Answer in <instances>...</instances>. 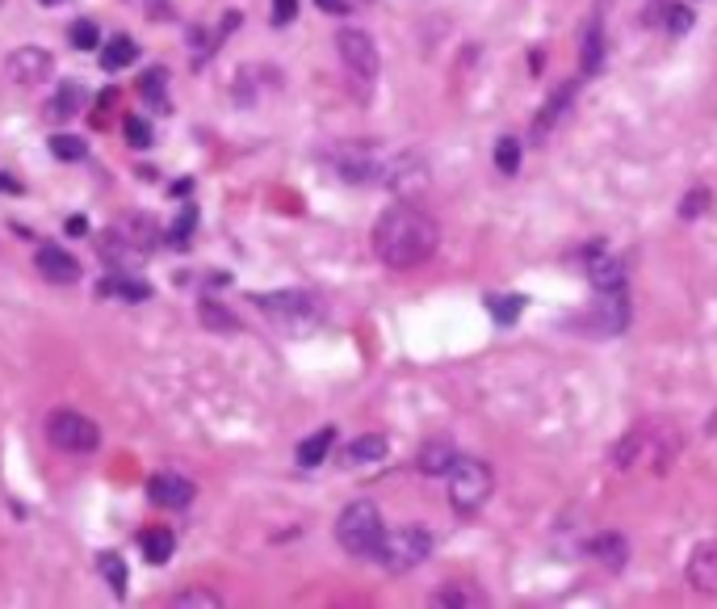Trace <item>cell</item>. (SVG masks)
<instances>
[{
    "instance_id": "10",
    "label": "cell",
    "mask_w": 717,
    "mask_h": 609,
    "mask_svg": "<svg viewBox=\"0 0 717 609\" xmlns=\"http://www.w3.org/2000/svg\"><path fill=\"white\" fill-rule=\"evenodd\" d=\"M584 329L591 336H621L630 329V299L625 290H600L596 307L584 315Z\"/></svg>"
},
{
    "instance_id": "35",
    "label": "cell",
    "mask_w": 717,
    "mask_h": 609,
    "mask_svg": "<svg viewBox=\"0 0 717 609\" xmlns=\"http://www.w3.org/2000/svg\"><path fill=\"white\" fill-rule=\"evenodd\" d=\"M168 606H172V609H198V606H202V609H218L223 601H218L214 593H177Z\"/></svg>"
},
{
    "instance_id": "38",
    "label": "cell",
    "mask_w": 717,
    "mask_h": 609,
    "mask_svg": "<svg viewBox=\"0 0 717 609\" xmlns=\"http://www.w3.org/2000/svg\"><path fill=\"white\" fill-rule=\"evenodd\" d=\"M298 17V0H273V26H290Z\"/></svg>"
},
{
    "instance_id": "9",
    "label": "cell",
    "mask_w": 717,
    "mask_h": 609,
    "mask_svg": "<svg viewBox=\"0 0 717 609\" xmlns=\"http://www.w3.org/2000/svg\"><path fill=\"white\" fill-rule=\"evenodd\" d=\"M336 51H340V63H345L348 81L357 84L361 93H370L373 81H378V47L366 29L348 26L336 34Z\"/></svg>"
},
{
    "instance_id": "15",
    "label": "cell",
    "mask_w": 717,
    "mask_h": 609,
    "mask_svg": "<svg viewBox=\"0 0 717 609\" xmlns=\"http://www.w3.org/2000/svg\"><path fill=\"white\" fill-rule=\"evenodd\" d=\"M34 265H38V274L47 277V282H55V286H72L80 277V265L72 252H63L59 244H43L38 249V256H34Z\"/></svg>"
},
{
    "instance_id": "25",
    "label": "cell",
    "mask_w": 717,
    "mask_h": 609,
    "mask_svg": "<svg viewBox=\"0 0 717 609\" xmlns=\"http://www.w3.org/2000/svg\"><path fill=\"white\" fill-rule=\"evenodd\" d=\"M139 93H143V101H147V106H156V110H168V72H164V68H152V72H143V81H139Z\"/></svg>"
},
{
    "instance_id": "1",
    "label": "cell",
    "mask_w": 717,
    "mask_h": 609,
    "mask_svg": "<svg viewBox=\"0 0 717 609\" xmlns=\"http://www.w3.org/2000/svg\"><path fill=\"white\" fill-rule=\"evenodd\" d=\"M437 244H441L437 219L420 206H411V202H395L391 211H382V219L373 223V252L391 270L425 265V261H432Z\"/></svg>"
},
{
    "instance_id": "14",
    "label": "cell",
    "mask_w": 717,
    "mask_h": 609,
    "mask_svg": "<svg viewBox=\"0 0 717 609\" xmlns=\"http://www.w3.org/2000/svg\"><path fill=\"white\" fill-rule=\"evenodd\" d=\"M336 172L348 181H382L386 165L373 156L370 147H340L336 152Z\"/></svg>"
},
{
    "instance_id": "2",
    "label": "cell",
    "mask_w": 717,
    "mask_h": 609,
    "mask_svg": "<svg viewBox=\"0 0 717 609\" xmlns=\"http://www.w3.org/2000/svg\"><path fill=\"white\" fill-rule=\"evenodd\" d=\"M680 429L671 425V420H637L634 429L621 438V442L612 445L609 463L617 471H655L664 475L671 463H676V454H680Z\"/></svg>"
},
{
    "instance_id": "33",
    "label": "cell",
    "mask_w": 717,
    "mask_h": 609,
    "mask_svg": "<svg viewBox=\"0 0 717 609\" xmlns=\"http://www.w3.org/2000/svg\"><path fill=\"white\" fill-rule=\"evenodd\" d=\"M51 156L55 160H84L88 156V143L76 135H51Z\"/></svg>"
},
{
    "instance_id": "26",
    "label": "cell",
    "mask_w": 717,
    "mask_h": 609,
    "mask_svg": "<svg viewBox=\"0 0 717 609\" xmlns=\"http://www.w3.org/2000/svg\"><path fill=\"white\" fill-rule=\"evenodd\" d=\"M605 68V29H600V17L587 26V38H584V72L587 76H596Z\"/></svg>"
},
{
    "instance_id": "18",
    "label": "cell",
    "mask_w": 717,
    "mask_h": 609,
    "mask_svg": "<svg viewBox=\"0 0 717 609\" xmlns=\"http://www.w3.org/2000/svg\"><path fill=\"white\" fill-rule=\"evenodd\" d=\"M587 554H591V559H600L609 572H621V568H625V559H630V542H625V534L605 529V534H596V538L587 542Z\"/></svg>"
},
{
    "instance_id": "22",
    "label": "cell",
    "mask_w": 717,
    "mask_h": 609,
    "mask_svg": "<svg viewBox=\"0 0 717 609\" xmlns=\"http://www.w3.org/2000/svg\"><path fill=\"white\" fill-rule=\"evenodd\" d=\"M332 445H336V429H332V425L311 433L307 442L298 445V467H319V463L332 454Z\"/></svg>"
},
{
    "instance_id": "42",
    "label": "cell",
    "mask_w": 717,
    "mask_h": 609,
    "mask_svg": "<svg viewBox=\"0 0 717 609\" xmlns=\"http://www.w3.org/2000/svg\"><path fill=\"white\" fill-rule=\"evenodd\" d=\"M0 190H17V181H9V177H0Z\"/></svg>"
},
{
    "instance_id": "3",
    "label": "cell",
    "mask_w": 717,
    "mask_h": 609,
    "mask_svg": "<svg viewBox=\"0 0 717 609\" xmlns=\"http://www.w3.org/2000/svg\"><path fill=\"white\" fill-rule=\"evenodd\" d=\"M152 249H156V223L147 215H131V219L113 223L109 236L101 240V256L118 274H127L131 265H143Z\"/></svg>"
},
{
    "instance_id": "39",
    "label": "cell",
    "mask_w": 717,
    "mask_h": 609,
    "mask_svg": "<svg viewBox=\"0 0 717 609\" xmlns=\"http://www.w3.org/2000/svg\"><path fill=\"white\" fill-rule=\"evenodd\" d=\"M667 26L676 29V34H684V29L692 26V13H689V9H684V4H676V9L667 13Z\"/></svg>"
},
{
    "instance_id": "43",
    "label": "cell",
    "mask_w": 717,
    "mask_h": 609,
    "mask_svg": "<svg viewBox=\"0 0 717 609\" xmlns=\"http://www.w3.org/2000/svg\"><path fill=\"white\" fill-rule=\"evenodd\" d=\"M47 4H55V0H47Z\"/></svg>"
},
{
    "instance_id": "29",
    "label": "cell",
    "mask_w": 717,
    "mask_h": 609,
    "mask_svg": "<svg viewBox=\"0 0 717 609\" xmlns=\"http://www.w3.org/2000/svg\"><path fill=\"white\" fill-rule=\"evenodd\" d=\"M432 606H487V601H482V593L466 588V584H445L432 593Z\"/></svg>"
},
{
    "instance_id": "13",
    "label": "cell",
    "mask_w": 717,
    "mask_h": 609,
    "mask_svg": "<svg viewBox=\"0 0 717 609\" xmlns=\"http://www.w3.org/2000/svg\"><path fill=\"white\" fill-rule=\"evenodd\" d=\"M147 500L159 504V509H189V500H193V483L177 471H159L147 479Z\"/></svg>"
},
{
    "instance_id": "34",
    "label": "cell",
    "mask_w": 717,
    "mask_h": 609,
    "mask_svg": "<svg viewBox=\"0 0 717 609\" xmlns=\"http://www.w3.org/2000/svg\"><path fill=\"white\" fill-rule=\"evenodd\" d=\"M68 38H72V47H76V51H93V47H101V34H97L93 22H76Z\"/></svg>"
},
{
    "instance_id": "21",
    "label": "cell",
    "mask_w": 717,
    "mask_h": 609,
    "mask_svg": "<svg viewBox=\"0 0 717 609\" xmlns=\"http://www.w3.org/2000/svg\"><path fill=\"white\" fill-rule=\"evenodd\" d=\"M134 56H139V47H134L127 34H113V38H106V43H101V68H109V72H122V68H131Z\"/></svg>"
},
{
    "instance_id": "16",
    "label": "cell",
    "mask_w": 717,
    "mask_h": 609,
    "mask_svg": "<svg viewBox=\"0 0 717 609\" xmlns=\"http://www.w3.org/2000/svg\"><path fill=\"white\" fill-rule=\"evenodd\" d=\"M457 463V445L450 438H428L416 454V471L420 475H450V467Z\"/></svg>"
},
{
    "instance_id": "28",
    "label": "cell",
    "mask_w": 717,
    "mask_h": 609,
    "mask_svg": "<svg viewBox=\"0 0 717 609\" xmlns=\"http://www.w3.org/2000/svg\"><path fill=\"white\" fill-rule=\"evenodd\" d=\"M378 458H386V438L382 433H366V438L348 445V463H378Z\"/></svg>"
},
{
    "instance_id": "11",
    "label": "cell",
    "mask_w": 717,
    "mask_h": 609,
    "mask_svg": "<svg viewBox=\"0 0 717 609\" xmlns=\"http://www.w3.org/2000/svg\"><path fill=\"white\" fill-rule=\"evenodd\" d=\"M4 72H9V81L13 84L34 88V84H43L55 72V59H51V51H43V47H17L13 56L4 59Z\"/></svg>"
},
{
    "instance_id": "41",
    "label": "cell",
    "mask_w": 717,
    "mask_h": 609,
    "mask_svg": "<svg viewBox=\"0 0 717 609\" xmlns=\"http://www.w3.org/2000/svg\"><path fill=\"white\" fill-rule=\"evenodd\" d=\"M323 13H348V0H315Z\"/></svg>"
},
{
    "instance_id": "12",
    "label": "cell",
    "mask_w": 717,
    "mask_h": 609,
    "mask_svg": "<svg viewBox=\"0 0 717 609\" xmlns=\"http://www.w3.org/2000/svg\"><path fill=\"white\" fill-rule=\"evenodd\" d=\"M689 584L696 593H705V597H717V534L714 538H705V542H696L689 554Z\"/></svg>"
},
{
    "instance_id": "31",
    "label": "cell",
    "mask_w": 717,
    "mask_h": 609,
    "mask_svg": "<svg viewBox=\"0 0 717 609\" xmlns=\"http://www.w3.org/2000/svg\"><path fill=\"white\" fill-rule=\"evenodd\" d=\"M193 227H198V206H186V211H181V219L168 227V236H164V240H168L172 249H189V240H193Z\"/></svg>"
},
{
    "instance_id": "6",
    "label": "cell",
    "mask_w": 717,
    "mask_h": 609,
    "mask_svg": "<svg viewBox=\"0 0 717 609\" xmlns=\"http://www.w3.org/2000/svg\"><path fill=\"white\" fill-rule=\"evenodd\" d=\"M428 554H432V529L425 526H403V529H391L386 538H382V547H378V563L386 568V572H411V568H420Z\"/></svg>"
},
{
    "instance_id": "4",
    "label": "cell",
    "mask_w": 717,
    "mask_h": 609,
    "mask_svg": "<svg viewBox=\"0 0 717 609\" xmlns=\"http://www.w3.org/2000/svg\"><path fill=\"white\" fill-rule=\"evenodd\" d=\"M382 538H386V526H382V513L373 500H352L336 517V542L357 559H373Z\"/></svg>"
},
{
    "instance_id": "24",
    "label": "cell",
    "mask_w": 717,
    "mask_h": 609,
    "mask_svg": "<svg viewBox=\"0 0 717 609\" xmlns=\"http://www.w3.org/2000/svg\"><path fill=\"white\" fill-rule=\"evenodd\" d=\"M198 320L211 329V333H223V336H231V333H239V320L227 311V307H218L214 299H202L198 303Z\"/></svg>"
},
{
    "instance_id": "8",
    "label": "cell",
    "mask_w": 717,
    "mask_h": 609,
    "mask_svg": "<svg viewBox=\"0 0 717 609\" xmlns=\"http://www.w3.org/2000/svg\"><path fill=\"white\" fill-rule=\"evenodd\" d=\"M43 433H47V442L55 450H63V454H93L97 445H101V429L88 420V416L72 413V408H55L47 416V425H43Z\"/></svg>"
},
{
    "instance_id": "20",
    "label": "cell",
    "mask_w": 717,
    "mask_h": 609,
    "mask_svg": "<svg viewBox=\"0 0 717 609\" xmlns=\"http://www.w3.org/2000/svg\"><path fill=\"white\" fill-rule=\"evenodd\" d=\"M80 106H84V88L80 84H63V88H55V97L43 106V114H47V122H68V118H76Z\"/></svg>"
},
{
    "instance_id": "19",
    "label": "cell",
    "mask_w": 717,
    "mask_h": 609,
    "mask_svg": "<svg viewBox=\"0 0 717 609\" xmlns=\"http://www.w3.org/2000/svg\"><path fill=\"white\" fill-rule=\"evenodd\" d=\"M587 277L596 290H625V261L617 256H591L587 261Z\"/></svg>"
},
{
    "instance_id": "17",
    "label": "cell",
    "mask_w": 717,
    "mask_h": 609,
    "mask_svg": "<svg viewBox=\"0 0 717 609\" xmlns=\"http://www.w3.org/2000/svg\"><path fill=\"white\" fill-rule=\"evenodd\" d=\"M97 299H122V303H143V299H152V286H147L143 277L113 274V277H101V282H97Z\"/></svg>"
},
{
    "instance_id": "40",
    "label": "cell",
    "mask_w": 717,
    "mask_h": 609,
    "mask_svg": "<svg viewBox=\"0 0 717 609\" xmlns=\"http://www.w3.org/2000/svg\"><path fill=\"white\" fill-rule=\"evenodd\" d=\"M68 236H88V219H84V215H72V219H68Z\"/></svg>"
},
{
    "instance_id": "30",
    "label": "cell",
    "mask_w": 717,
    "mask_h": 609,
    "mask_svg": "<svg viewBox=\"0 0 717 609\" xmlns=\"http://www.w3.org/2000/svg\"><path fill=\"white\" fill-rule=\"evenodd\" d=\"M487 311L495 315V324H500V329H507V324L525 311V299H521V295H491V299H487Z\"/></svg>"
},
{
    "instance_id": "32",
    "label": "cell",
    "mask_w": 717,
    "mask_h": 609,
    "mask_svg": "<svg viewBox=\"0 0 717 609\" xmlns=\"http://www.w3.org/2000/svg\"><path fill=\"white\" fill-rule=\"evenodd\" d=\"M495 165H500V172H504V177H512V172L521 168V139H516V135H500V143H495Z\"/></svg>"
},
{
    "instance_id": "7",
    "label": "cell",
    "mask_w": 717,
    "mask_h": 609,
    "mask_svg": "<svg viewBox=\"0 0 717 609\" xmlns=\"http://www.w3.org/2000/svg\"><path fill=\"white\" fill-rule=\"evenodd\" d=\"M256 307L265 311L277 329H286L290 336L307 333L311 324H319V315H323L319 303H315V295H307V290H277V295H261Z\"/></svg>"
},
{
    "instance_id": "27",
    "label": "cell",
    "mask_w": 717,
    "mask_h": 609,
    "mask_svg": "<svg viewBox=\"0 0 717 609\" xmlns=\"http://www.w3.org/2000/svg\"><path fill=\"white\" fill-rule=\"evenodd\" d=\"M97 568H101V576H106L109 588H113V597H127V563H122V554L118 551L97 554Z\"/></svg>"
},
{
    "instance_id": "37",
    "label": "cell",
    "mask_w": 717,
    "mask_h": 609,
    "mask_svg": "<svg viewBox=\"0 0 717 609\" xmlns=\"http://www.w3.org/2000/svg\"><path fill=\"white\" fill-rule=\"evenodd\" d=\"M127 143L131 147H152V127L143 118H127Z\"/></svg>"
},
{
    "instance_id": "23",
    "label": "cell",
    "mask_w": 717,
    "mask_h": 609,
    "mask_svg": "<svg viewBox=\"0 0 717 609\" xmlns=\"http://www.w3.org/2000/svg\"><path fill=\"white\" fill-rule=\"evenodd\" d=\"M139 547H143V559L147 563H168L177 554V538L168 529H143L139 534Z\"/></svg>"
},
{
    "instance_id": "36",
    "label": "cell",
    "mask_w": 717,
    "mask_h": 609,
    "mask_svg": "<svg viewBox=\"0 0 717 609\" xmlns=\"http://www.w3.org/2000/svg\"><path fill=\"white\" fill-rule=\"evenodd\" d=\"M705 206H709V190H692V194H684V202H680V219H696Z\"/></svg>"
},
{
    "instance_id": "5",
    "label": "cell",
    "mask_w": 717,
    "mask_h": 609,
    "mask_svg": "<svg viewBox=\"0 0 717 609\" xmlns=\"http://www.w3.org/2000/svg\"><path fill=\"white\" fill-rule=\"evenodd\" d=\"M495 492V475L487 463H478V458H457L450 467V504L453 513H462V517H470L478 513L487 500Z\"/></svg>"
}]
</instances>
